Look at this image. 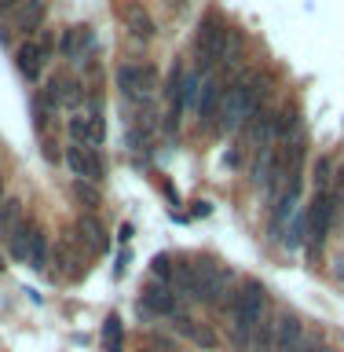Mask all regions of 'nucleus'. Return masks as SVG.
I'll return each instance as SVG.
<instances>
[{
	"mask_svg": "<svg viewBox=\"0 0 344 352\" xmlns=\"http://www.w3.org/2000/svg\"><path fill=\"white\" fill-rule=\"evenodd\" d=\"M264 308H268V290H264L257 279L238 283V294L231 297V305H227L231 338H235L238 352H249V341H253V334H257V327L264 319Z\"/></svg>",
	"mask_w": 344,
	"mask_h": 352,
	"instance_id": "1",
	"label": "nucleus"
},
{
	"mask_svg": "<svg viewBox=\"0 0 344 352\" xmlns=\"http://www.w3.org/2000/svg\"><path fill=\"white\" fill-rule=\"evenodd\" d=\"M257 103H260V81L253 74L246 77H238L235 85L227 88V96H224V107H220V132H238V129H246V121L257 114Z\"/></svg>",
	"mask_w": 344,
	"mask_h": 352,
	"instance_id": "2",
	"label": "nucleus"
},
{
	"mask_svg": "<svg viewBox=\"0 0 344 352\" xmlns=\"http://www.w3.org/2000/svg\"><path fill=\"white\" fill-rule=\"evenodd\" d=\"M227 44H231V22L220 15V11H209V15L198 22V37H194L198 74H209V70H213V66L227 55Z\"/></svg>",
	"mask_w": 344,
	"mask_h": 352,
	"instance_id": "3",
	"label": "nucleus"
},
{
	"mask_svg": "<svg viewBox=\"0 0 344 352\" xmlns=\"http://www.w3.org/2000/svg\"><path fill=\"white\" fill-rule=\"evenodd\" d=\"M198 92H202V74L183 70V63H172V70H169V129L180 125L183 110L198 103Z\"/></svg>",
	"mask_w": 344,
	"mask_h": 352,
	"instance_id": "4",
	"label": "nucleus"
},
{
	"mask_svg": "<svg viewBox=\"0 0 344 352\" xmlns=\"http://www.w3.org/2000/svg\"><path fill=\"white\" fill-rule=\"evenodd\" d=\"M51 48H55V37L51 33H41V37H26L15 48V63H19V74L26 81H37L44 74V66L51 59Z\"/></svg>",
	"mask_w": 344,
	"mask_h": 352,
	"instance_id": "5",
	"label": "nucleus"
},
{
	"mask_svg": "<svg viewBox=\"0 0 344 352\" xmlns=\"http://www.w3.org/2000/svg\"><path fill=\"white\" fill-rule=\"evenodd\" d=\"M334 213H337V202L330 191H315V202L308 209V242H312V253L323 250V242L330 235V224H334Z\"/></svg>",
	"mask_w": 344,
	"mask_h": 352,
	"instance_id": "6",
	"label": "nucleus"
},
{
	"mask_svg": "<svg viewBox=\"0 0 344 352\" xmlns=\"http://www.w3.org/2000/svg\"><path fill=\"white\" fill-rule=\"evenodd\" d=\"M66 169L73 173V180L99 184V180H103V173H106V165H103V154H99V151L73 143V147H66Z\"/></svg>",
	"mask_w": 344,
	"mask_h": 352,
	"instance_id": "7",
	"label": "nucleus"
},
{
	"mask_svg": "<svg viewBox=\"0 0 344 352\" xmlns=\"http://www.w3.org/2000/svg\"><path fill=\"white\" fill-rule=\"evenodd\" d=\"M139 312L143 316H161V319H176L180 316V297L172 294V286L150 283L139 297Z\"/></svg>",
	"mask_w": 344,
	"mask_h": 352,
	"instance_id": "8",
	"label": "nucleus"
},
{
	"mask_svg": "<svg viewBox=\"0 0 344 352\" xmlns=\"http://www.w3.org/2000/svg\"><path fill=\"white\" fill-rule=\"evenodd\" d=\"M231 297H235V272H231V268H216V272L202 283L198 301L209 305V308H224V312H227Z\"/></svg>",
	"mask_w": 344,
	"mask_h": 352,
	"instance_id": "9",
	"label": "nucleus"
},
{
	"mask_svg": "<svg viewBox=\"0 0 344 352\" xmlns=\"http://www.w3.org/2000/svg\"><path fill=\"white\" fill-rule=\"evenodd\" d=\"M224 96H227L224 77H213V74H209L205 85H202V92H198V103H194L198 125H209V121L220 114V107H224Z\"/></svg>",
	"mask_w": 344,
	"mask_h": 352,
	"instance_id": "10",
	"label": "nucleus"
},
{
	"mask_svg": "<svg viewBox=\"0 0 344 352\" xmlns=\"http://www.w3.org/2000/svg\"><path fill=\"white\" fill-rule=\"evenodd\" d=\"M95 48V37H92V30L88 26H70L59 37V52H62V59H73V63H84L88 55H92Z\"/></svg>",
	"mask_w": 344,
	"mask_h": 352,
	"instance_id": "11",
	"label": "nucleus"
},
{
	"mask_svg": "<svg viewBox=\"0 0 344 352\" xmlns=\"http://www.w3.org/2000/svg\"><path fill=\"white\" fill-rule=\"evenodd\" d=\"M117 92L121 96H136L143 88H154V70L150 66H139V63H121L117 66Z\"/></svg>",
	"mask_w": 344,
	"mask_h": 352,
	"instance_id": "12",
	"label": "nucleus"
},
{
	"mask_svg": "<svg viewBox=\"0 0 344 352\" xmlns=\"http://www.w3.org/2000/svg\"><path fill=\"white\" fill-rule=\"evenodd\" d=\"M275 352H304V323H301V316H293V312H282L279 316Z\"/></svg>",
	"mask_w": 344,
	"mask_h": 352,
	"instance_id": "13",
	"label": "nucleus"
},
{
	"mask_svg": "<svg viewBox=\"0 0 344 352\" xmlns=\"http://www.w3.org/2000/svg\"><path fill=\"white\" fill-rule=\"evenodd\" d=\"M121 19H125V30L132 33L136 41H154V19L147 15V8L143 4H136V0H128L125 8H121Z\"/></svg>",
	"mask_w": 344,
	"mask_h": 352,
	"instance_id": "14",
	"label": "nucleus"
},
{
	"mask_svg": "<svg viewBox=\"0 0 344 352\" xmlns=\"http://www.w3.org/2000/svg\"><path fill=\"white\" fill-rule=\"evenodd\" d=\"M70 136L77 140V143H88V147H99V143H103V136H106V125H103V118H99V114H73L70 118Z\"/></svg>",
	"mask_w": 344,
	"mask_h": 352,
	"instance_id": "15",
	"label": "nucleus"
},
{
	"mask_svg": "<svg viewBox=\"0 0 344 352\" xmlns=\"http://www.w3.org/2000/svg\"><path fill=\"white\" fill-rule=\"evenodd\" d=\"M48 253H51L48 231L33 228L30 231V242H26V264H30V268H37V272H44V268H48Z\"/></svg>",
	"mask_w": 344,
	"mask_h": 352,
	"instance_id": "16",
	"label": "nucleus"
},
{
	"mask_svg": "<svg viewBox=\"0 0 344 352\" xmlns=\"http://www.w3.org/2000/svg\"><path fill=\"white\" fill-rule=\"evenodd\" d=\"M77 228H81V242H88L95 253H103L110 246V239H106V228L99 224V220L92 213H81V220H77Z\"/></svg>",
	"mask_w": 344,
	"mask_h": 352,
	"instance_id": "17",
	"label": "nucleus"
},
{
	"mask_svg": "<svg viewBox=\"0 0 344 352\" xmlns=\"http://www.w3.org/2000/svg\"><path fill=\"white\" fill-rule=\"evenodd\" d=\"M275 334H279V316H264L249 341V352H275Z\"/></svg>",
	"mask_w": 344,
	"mask_h": 352,
	"instance_id": "18",
	"label": "nucleus"
},
{
	"mask_svg": "<svg viewBox=\"0 0 344 352\" xmlns=\"http://www.w3.org/2000/svg\"><path fill=\"white\" fill-rule=\"evenodd\" d=\"M19 224H22V198H4L0 202V239H8Z\"/></svg>",
	"mask_w": 344,
	"mask_h": 352,
	"instance_id": "19",
	"label": "nucleus"
},
{
	"mask_svg": "<svg viewBox=\"0 0 344 352\" xmlns=\"http://www.w3.org/2000/svg\"><path fill=\"white\" fill-rule=\"evenodd\" d=\"M44 22V0H26V4L19 8V19H15V26L22 33H33Z\"/></svg>",
	"mask_w": 344,
	"mask_h": 352,
	"instance_id": "20",
	"label": "nucleus"
},
{
	"mask_svg": "<svg viewBox=\"0 0 344 352\" xmlns=\"http://www.w3.org/2000/svg\"><path fill=\"white\" fill-rule=\"evenodd\" d=\"M103 349L121 352V319L117 316H106V323H103Z\"/></svg>",
	"mask_w": 344,
	"mask_h": 352,
	"instance_id": "21",
	"label": "nucleus"
},
{
	"mask_svg": "<svg viewBox=\"0 0 344 352\" xmlns=\"http://www.w3.org/2000/svg\"><path fill=\"white\" fill-rule=\"evenodd\" d=\"M73 195L81 198L88 209H95L99 202H103V195H99V187H95L92 180H73Z\"/></svg>",
	"mask_w": 344,
	"mask_h": 352,
	"instance_id": "22",
	"label": "nucleus"
},
{
	"mask_svg": "<svg viewBox=\"0 0 344 352\" xmlns=\"http://www.w3.org/2000/svg\"><path fill=\"white\" fill-rule=\"evenodd\" d=\"M154 275H158V279H165L172 286V279H176V257H169V253H158V257H154Z\"/></svg>",
	"mask_w": 344,
	"mask_h": 352,
	"instance_id": "23",
	"label": "nucleus"
},
{
	"mask_svg": "<svg viewBox=\"0 0 344 352\" xmlns=\"http://www.w3.org/2000/svg\"><path fill=\"white\" fill-rule=\"evenodd\" d=\"M304 235H308V213H297L293 224H290V235H286V246L297 250V246L304 242Z\"/></svg>",
	"mask_w": 344,
	"mask_h": 352,
	"instance_id": "24",
	"label": "nucleus"
},
{
	"mask_svg": "<svg viewBox=\"0 0 344 352\" xmlns=\"http://www.w3.org/2000/svg\"><path fill=\"white\" fill-rule=\"evenodd\" d=\"M315 180H319V191H330V187H334V162H330V158H319Z\"/></svg>",
	"mask_w": 344,
	"mask_h": 352,
	"instance_id": "25",
	"label": "nucleus"
},
{
	"mask_svg": "<svg viewBox=\"0 0 344 352\" xmlns=\"http://www.w3.org/2000/svg\"><path fill=\"white\" fill-rule=\"evenodd\" d=\"M55 257H59V264H62L70 275H81V257H77L70 246H59V250H55Z\"/></svg>",
	"mask_w": 344,
	"mask_h": 352,
	"instance_id": "26",
	"label": "nucleus"
},
{
	"mask_svg": "<svg viewBox=\"0 0 344 352\" xmlns=\"http://www.w3.org/2000/svg\"><path fill=\"white\" fill-rule=\"evenodd\" d=\"M26 0H0V15H11V11H19Z\"/></svg>",
	"mask_w": 344,
	"mask_h": 352,
	"instance_id": "27",
	"label": "nucleus"
},
{
	"mask_svg": "<svg viewBox=\"0 0 344 352\" xmlns=\"http://www.w3.org/2000/svg\"><path fill=\"white\" fill-rule=\"evenodd\" d=\"M44 158H48V162H59V151H55V143H44Z\"/></svg>",
	"mask_w": 344,
	"mask_h": 352,
	"instance_id": "28",
	"label": "nucleus"
},
{
	"mask_svg": "<svg viewBox=\"0 0 344 352\" xmlns=\"http://www.w3.org/2000/svg\"><path fill=\"white\" fill-rule=\"evenodd\" d=\"M304 352H330L326 341H312V345H304Z\"/></svg>",
	"mask_w": 344,
	"mask_h": 352,
	"instance_id": "29",
	"label": "nucleus"
},
{
	"mask_svg": "<svg viewBox=\"0 0 344 352\" xmlns=\"http://www.w3.org/2000/svg\"><path fill=\"white\" fill-rule=\"evenodd\" d=\"M209 209H213L209 202H194V217H209Z\"/></svg>",
	"mask_w": 344,
	"mask_h": 352,
	"instance_id": "30",
	"label": "nucleus"
},
{
	"mask_svg": "<svg viewBox=\"0 0 344 352\" xmlns=\"http://www.w3.org/2000/svg\"><path fill=\"white\" fill-rule=\"evenodd\" d=\"M0 202H4V184H0Z\"/></svg>",
	"mask_w": 344,
	"mask_h": 352,
	"instance_id": "31",
	"label": "nucleus"
},
{
	"mask_svg": "<svg viewBox=\"0 0 344 352\" xmlns=\"http://www.w3.org/2000/svg\"><path fill=\"white\" fill-rule=\"evenodd\" d=\"M143 352H154V349H143Z\"/></svg>",
	"mask_w": 344,
	"mask_h": 352,
	"instance_id": "32",
	"label": "nucleus"
}]
</instances>
